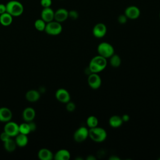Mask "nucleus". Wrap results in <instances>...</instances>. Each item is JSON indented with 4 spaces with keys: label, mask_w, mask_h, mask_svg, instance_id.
<instances>
[{
    "label": "nucleus",
    "mask_w": 160,
    "mask_h": 160,
    "mask_svg": "<svg viewBox=\"0 0 160 160\" xmlns=\"http://www.w3.org/2000/svg\"><path fill=\"white\" fill-rule=\"evenodd\" d=\"M19 133L26 134V135H28L29 132H31L28 122L21 123V124L19 125Z\"/></svg>",
    "instance_id": "a878e982"
},
{
    "label": "nucleus",
    "mask_w": 160,
    "mask_h": 160,
    "mask_svg": "<svg viewBox=\"0 0 160 160\" xmlns=\"http://www.w3.org/2000/svg\"><path fill=\"white\" fill-rule=\"evenodd\" d=\"M66 104V110L69 112H72L75 110L76 109V105L74 102H71V101H69Z\"/></svg>",
    "instance_id": "cd10ccee"
},
{
    "label": "nucleus",
    "mask_w": 160,
    "mask_h": 160,
    "mask_svg": "<svg viewBox=\"0 0 160 160\" xmlns=\"http://www.w3.org/2000/svg\"><path fill=\"white\" fill-rule=\"evenodd\" d=\"M70 158L69 151L65 149H59L54 154V159L56 160H69Z\"/></svg>",
    "instance_id": "f3484780"
},
{
    "label": "nucleus",
    "mask_w": 160,
    "mask_h": 160,
    "mask_svg": "<svg viewBox=\"0 0 160 160\" xmlns=\"http://www.w3.org/2000/svg\"><path fill=\"white\" fill-rule=\"evenodd\" d=\"M62 30V27L61 22L56 21H52L51 22H47L44 31L49 35L56 36L59 34Z\"/></svg>",
    "instance_id": "39448f33"
},
{
    "label": "nucleus",
    "mask_w": 160,
    "mask_h": 160,
    "mask_svg": "<svg viewBox=\"0 0 160 160\" xmlns=\"http://www.w3.org/2000/svg\"><path fill=\"white\" fill-rule=\"evenodd\" d=\"M109 63L112 67L118 68L121 64V59L118 54H113L109 58Z\"/></svg>",
    "instance_id": "5701e85b"
},
{
    "label": "nucleus",
    "mask_w": 160,
    "mask_h": 160,
    "mask_svg": "<svg viewBox=\"0 0 160 160\" xmlns=\"http://www.w3.org/2000/svg\"><path fill=\"white\" fill-rule=\"evenodd\" d=\"M12 22V16L6 12L3 14H0V23L4 26H9Z\"/></svg>",
    "instance_id": "412c9836"
},
{
    "label": "nucleus",
    "mask_w": 160,
    "mask_h": 160,
    "mask_svg": "<svg viewBox=\"0 0 160 160\" xmlns=\"http://www.w3.org/2000/svg\"><path fill=\"white\" fill-rule=\"evenodd\" d=\"M22 116L26 122L33 121L36 116V111L32 108L28 107L24 109Z\"/></svg>",
    "instance_id": "2eb2a0df"
},
{
    "label": "nucleus",
    "mask_w": 160,
    "mask_h": 160,
    "mask_svg": "<svg viewBox=\"0 0 160 160\" xmlns=\"http://www.w3.org/2000/svg\"><path fill=\"white\" fill-rule=\"evenodd\" d=\"M6 12L10 14L12 16H19L24 11L22 4L18 1H9L6 4Z\"/></svg>",
    "instance_id": "7ed1b4c3"
},
{
    "label": "nucleus",
    "mask_w": 160,
    "mask_h": 160,
    "mask_svg": "<svg viewBox=\"0 0 160 160\" xmlns=\"http://www.w3.org/2000/svg\"><path fill=\"white\" fill-rule=\"evenodd\" d=\"M15 142L17 146L23 148L28 144V138L26 134L19 133L17 136H16Z\"/></svg>",
    "instance_id": "6ab92c4d"
},
{
    "label": "nucleus",
    "mask_w": 160,
    "mask_h": 160,
    "mask_svg": "<svg viewBox=\"0 0 160 160\" xmlns=\"http://www.w3.org/2000/svg\"><path fill=\"white\" fill-rule=\"evenodd\" d=\"M89 137V129L85 126L78 128L74 133L73 138L76 142H82Z\"/></svg>",
    "instance_id": "423d86ee"
},
{
    "label": "nucleus",
    "mask_w": 160,
    "mask_h": 160,
    "mask_svg": "<svg viewBox=\"0 0 160 160\" xmlns=\"http://www.w3.org/2000/svg\"><path fill=\"white\" fill-rule=\"evenodd\" d=\"M121 118H122V121H123V122H128V121H129V119H130V117H129V116L128 114H123V115L121 116Z\"/></svg>",
    "instance_id": "72a5a7b5"
},
{
    "label": "nucleus",
    "mask_w": 160,
    "mask_h": 160,
    "mask_svg": "<svg viewBox=\"0 0 160 160\" xmlns=\"http://www.w3.org/2000/svg\"><path fill=\"white\" fill-rule=\"evenodd\" d=\"M127 20H128V18L126 17V16L124 14L119 15L118 18V21L119 22V23H120L121 24H125L127 22Z\"/></svg>",
    "instance_id": "c85d7f7f"
},
{
    "label": "nucleus",
    "mask_w": 160,
    "mask_h": 160,
    "mask_svg": "<svg viewBox=\"0 0 160 160\" xmlns=\"http://www.w3.org/2000/svg\"><path fill=\"white\" fill-rule=\"evenodd\" d=\"M46 22L42 19H38L34 22V27L39 31H43L45 29Z\"/></svg>",
    "instance_id": "393cba45"
},
{
    "label": "nucleus",
    "mask_w": 160,
    "mask_h": 160,
    "mask_svg": "<svg viewBox=\"0 0 160 160\" xmlns=\"http://www.w3.org/2000/svg\"><path fill=\"white\" fill-rule=\"evenodd\" d=\"M109 159H110V160H120V158L116 155H112L109 158Z\"/></svg>",
    "instance_id": "f704fd0d"
},
{
    "label": "nucleus",
    "mask_w": 160,
    "mask_h": 160,
    "mask_svg": "<svg viewBox=\"0 0 160 160\" xmlns=\"http://www.w3.org/2000/svg\"><path fill=\"white\" fill-rule=\"evenodd\" d=\"M52 4L51 0H41V4L43 8L50 7Z\"/></svg>",
    "instance_id": "c756f323"
},
{
    "label": "nucleus",
    "mask_w": 160,
    "mask_h": 160,
    "mask_svg": "<svg viewBox=\"0 0 160 160\" xmlns=\"http://www.w3.org/2000/svg\"><path fill=\"white\" fill-rule=\"evenodd\" d=\"M98 55H100L104 58H109L114 54V49L112 45L107 42H102L99 44L97 48Z\"/></svg>",
    "instance_id": "20e7f679"
},
{
    "label": "nucleus",
    "mask_w": 160,
    "mask_h": 160,
    "mask_svg": "<svg viewBox=\"0 0 160 160\" xmlns=\"http://www.w3.org/2000/svg\"><path fill=\"white\" fill-rule=\"evenodd\" d=\"M55 96L56 99L62 102V103H67L68 102L70 101L71 96L69 92L64 88H59L58 89L55 93Z\"/></svg>",
    "instance_id": "1a4fd4ad"
},
{
    "label": "nucleus",
    "mask_w": 160,
    "mask_h": 160,
    "mask_svg": "<svg viewBox=\"0 0 160 160\" xmlns=\"http://www.w3.org/2000/svg\"><path fill=\"white\" fill-rule=\"evenodd\" d=\"M4 142V148L5 150L8 152H13L16 148V144L15 140L11 139V138H9L8 140L5 141Z\"/></svg>",
    "instance_id": "4be33fe9"
},
{
    "label": "nucleus",
    "mask_w": 160,
    "mask_h": 160,
    "mask_svg": "<svg viewBox=\"0 0 160 160\" xmlns=\"http://www.w3.org/2000/svg\"><path fill=\"white\" fill-rule=\"evenodd\" d=\"M11 137L4 131H3L1 134H0V139L2 142H4L5 141L8 140L9 138H10Z\"/></svg>",
    "instance_id": "7c9ffc66"
},
{
    "label": "nucleus",
    "mask_w": 160,
    "mask_h": 160,
    "mask_svg": "<svg viewBox=\"0 0 160 160\" xmlns=\"http://www.w3.org/2000/svg\"><path fill=\"white\" fill-rule=\"evenodd\" d=\"M38 157L41 160H51L54 159V154L51 150L47 148H42L39 150Z\"/></svg>",
    "instance_id": "dca6fc26"
},
{
    "label": "nucleus",
    "mask_w": 160,
    "mask_h": 160,
    "mask_svg": "<svg viewBox=\"0 0 160 160\" xmlns=\"http://www.w3.org/2000/svg\"><path fill=\"white\" fill-rule=\"evenodd\" d=\"M107 66V60L104 57L98 55L91 59L89 64V70L91 73H99L103 71Z\"/></svg>",
    "instance_id": "f257e3e1"
},
{
    "label": "nucleus",
    "mask_w": 160,
    "mask_h": 160,
    "mask_svg": "<svg viewBox=\"0 0 160 160\" xmlns=\"http://www.w3.org/2000/svg\"><path fill=\"white\" fill-rule=\"evenodd\" d=\"M6 12V6L4 4H0V14Z\"/></svg>",
    "instance_id": "473e14b6"
},
{
    "label": "nucleus",
    "mask_w": 160,
    "mask_h": 160,
    "mask_svg": "<svg viewBox=\"0 0 160 160\" xmlns=\"http://www.w3.org/2000/svg\"><path fill=\"white\" fill-rule=\"evenodd\" d=\"M107 32V28L106 25L102 22L96 24L92 29V34L97 38H103Z\"/></svg>",
    "instance_id": "9d476101"
},
{
    "label": "nucleus",
    "mask_w": 160,
    "mask_h": 160,
    "mask_svg": "<svg viewBox=\"0 0 160 160\" xmlns=\"http://www.w3.org/2000/svg\"><path fill=\"white\" fill-rule=\"evenodd\" d=\"M123 121L121 118V116L118 115H113L110 117L109 119V124L111 127L114 128H117L122 124Z\"/></svg>",
    "instance_id": "aec40b11"
},
{
    "label": "nucleus",
    "mask_w": 160,
    "mask_h": 160,
    "mask_svg": "<svg viewBox=\"0 0 160 160\" xmlns=\"http://www.w3.org/2000/svg\"><path fill=\"white\" fill-rule=\"evenodd\" d=\"M79 14L78 11L75 10H71L70 11H68V18H71L72 20H76L78 18Z\"/></svg>",
    "instance_id": "bb28decb"
},
{
    "label": "nucleus",
    "mask_w": 160,
    "mask_h": 160,
    "mask_svg": "<svg viewBox=\"0 0 160 160\" xmlns=\"http://www.w3.org/2000/svg\"><path fill=\"white\" fill-rule=\"evenodd\" d=\"M101 78L98 73H91L88 78V83L91 88L93 89H98L101 85Z\"/></svg>",
    "instance_id": "6e6552de"
},
{
    "label": "nucleus",
    "mask_w": 160,
    "mask_h": 160,
    "mask_svg": "<svg viewBox=\"0 0 160 160\" xmlns=\"http://www.w3.org/2000/svg\"><path fill=\"white\" fill-rule=\"evenodd\" d=\"M41 19L47 23L54 20V12L50 7L44 8L41 12Z\"/></svg>",
    "instance_id": "ddd939ff"
},
{
    "label": "nucleus",
    "mask_w": 160,
    "mask_h": 160,
    "mask_svg": "<svg viewBox=\"0 0 160 160\" xmlns=\"http://www.w3.org/2000/svg\"><path fill=\"white\" fill-rule=\"evenodd\" d=\"M4 131L6 132L11 138L16 137V136L19 133V125L13 121H9L6 122L4 127Z\"/></svg>",
    "instance_id": "0eeeda50"
},
{
    "label": "nucleus",
    "mask_w": 160,
    "mask_h": 160,
    "mask_svg": "<svg viewBox=\"0 0 160 160\" xmlns=\"http://www.w3.org/2000/svg\"><path fill=\"white\" fill-rule=\"evenodd\" d=\"M124 14L126 16L128 19H136L140 16V10L137 6H129L126 8Z\"/></svg>",
    "instance_id": "9b49d317"
},
{
    "label": "nucleus",
    "mask_w": 160,
    "mask_h": 160,
    "mask_svg": "<svg viewBox=\"0 0 160 160\" xmlns=\"http://www.w3.org/2000/svg\"><path fill=\"white\" fill-rule=\"evenodd\" d=\"M12 113L10 109L6 107L0 108V122H7L11 120Z\"/></svg>",
    "instance_id": "f8f14e48"
},
{
    "label": "nucleus",
    "mask_w": 160,
    "mask_h": 160,
    "mask_svg": "<svg viewBox=\"0 0 160 160\" xmlns=\"http://www.w3.org/2000/svg\"><path fill=\"white\" fill-rule=\"evenodd\" d=\"M87 160H96V158L92 156V155H89L88 156H87V158H86Z\"/></svg>",
    "instance_id": "c9c22d12"
},
{
    "label": "nucleus",
    "mask_w": 160,
    "mask_h": 160,
    "mask_svg": "<svg viewBox=\"0 0 160 160\" xmlns=\"http://www.w3.org/2000/svg\"><path fill=\"white\" fill-rule=\"evenodd\" d=\"M89 137L94 142H101L106 139L107 132L104 128L98 126L94 128H89Z\"/></svg>",
    "instance_id": "f03ea898"
},
{
    "label": "nucleus",
    "mask_w": 160,
    "mask_h": 160,
    "mask_svg": "<svg viewBox=\"0 0 160 160\" xmlns=\"http://www.w3.org/2000/svg\"><path fill=\"white\" fill-rule=\"evenodd\" d=\"M98 119L94 116H89L86 119V124L89 128H94L98 126Z\"/></svg>",
    "instance_id": "b1692460"
},
{
    "label": "nucleus",
    "mask_w": 160,
    "mask_h": 160,
    "mask_svg": "<svg viewBox=\"0 0 160 160\" xmlns=\"http://www.w3.org/2000/svg\"><path fill=\"white\" fill-rule=\"evenodd\" d=\"M68 18V11L64 8L58 9L54 12V19L59 22L65 21Z\"/></svg>",
    "instance_id": "4468645a"
},
{
    "label": "nucleus",
    "mask_w": 160,
    "mask_h": 160,
    "mask_svg": "<svg viewBox=\"0 0 160 160\" xmlns=\"http://www.w3.org/2000/svg\"><path fill=\"white\" fill-rule=\"evenodd\" d=\"M26 99L28 101L31 102H34L38 101L40 98V93L39 91L34 90V89H31L27 91L25 95Z\"/></svg>",
    "instance_id": "a211bd4d"
},
{
    "label": "nucleus",
    "mask_w": 160,
    "mask_h": 160,
    "mask_svg": "<svg viewBox=\"0 0 160 160\" xmlns=\"http://www.w3.org/2000/svg\"><path fill=\"white\" fill-rule=\"evenodd\" d=\"M28 125H29L31 132H33L36 129V124L32 121L28 122Z\"/></svg>",
    "instance_id": "2f4dec72"
},
{
    "label": "nucleus",
    "mask_w": 160,
    "mask_h": 160,
    "mask_svg": "<svg viewBox=\"0 0 160 160\" xmlns=\"http://www.w3.org/2000/svg\"><path fill=\"white\" fill-rule=\"evenodd\" d=\"M159 18H160V12H159Z\"/></svg>",
    "instance_id": "e433bc0d"
}]
</instances>
